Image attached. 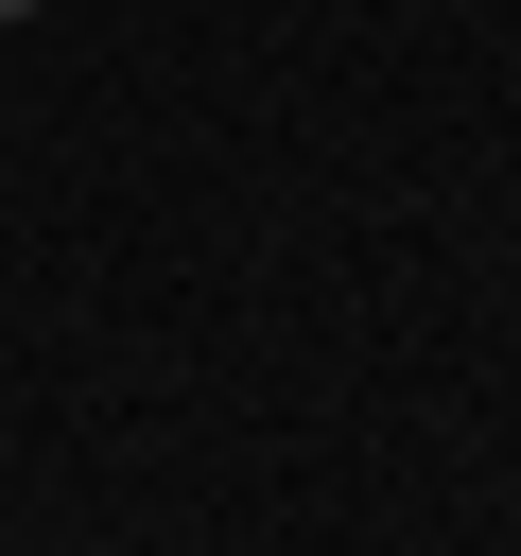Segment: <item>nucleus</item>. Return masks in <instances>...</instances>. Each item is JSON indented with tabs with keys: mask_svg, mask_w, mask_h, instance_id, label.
<instances>
[{
	"mask_svg": "<svg viewBox=\"0 0 521 556\" xmlns=\"http://www.w3.org/2000/svg\"><path fill=\"white\" fill-rule=\"evenodd\" d=\"M0 17H35V0H0Z\"/></svg>",
	"mask_w": 521,
	"mask_h": 556,
	"instance_id": "f257e3e1",
	"label": "nucleus"
}]
</instances>
